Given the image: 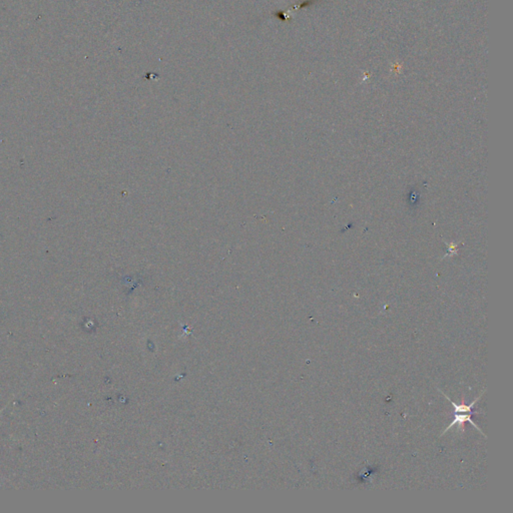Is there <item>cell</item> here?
<instances>
[{
	"label": "cell",
	"instance_id": "6da1fadb",
	"mask_svg": "<svg viewBox=\"0 0 513 513\" xmlns=\"http://www.w3.org/2000/svg\"><path fill=\"white\" fill-rule=\"evenodd\" d=\"M439 391H440V390H439ZM440 393H441L442 395H444V397H445V398H446V399H447V400H448V401H449V402L453 405V407H454V420H453V421L451 422V424H450V425H449V426H448V427L444 430V432H443L441 435H444L445 433H447V431H448L449 429H451L452 427H454V426H456V425H458V426H463V424H464L465 422H469V423H470L473 427H475V428H476L479 432H481V433L483 434L482 430H481V429H480V428L476 425V423H475V422L473 421V419H472V416L474 415L473 407H474V405L477 403V401L481 398L482 393H481V395H480L479 397H477V398H476V399H475V400H474L471 404H469V405H465V404H461V405H459V404L455 403L454 401H452V400H451L448 396H446V395H445V393H443L442 391H440ZM483 435H484V434H483Z\"/></svg>",
	"mask_w": 513,
	"mask_h": 513
}]
</instances>
